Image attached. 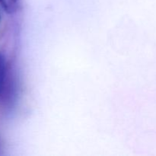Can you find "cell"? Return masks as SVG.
<instances>
[{
  "label": "cell",
  "mask_w": 156,
  "mask_h": 156,
  "mask_svg": "<svg viewBox=\"0 0 156 156\" xmlns=\"http://www.w3.org/2000/svg\"><path fill=\"white\" fill-rule=\"evenodd\" d=\"M0 4L8 14H13L17 12L19 6V0H0Z\"/></svg>",
  "instance_id": "6da1fadb"
},
{
  "label": "cell",
  "mask_w": 156,
  "mask_h": 156,
  "mask_svg": "<svg viewBox=\"0 0 156 156\" xmlns=\"http://www.w3.org/2000/svg\"><path fill=\"white\" fill-rule=\"evenodd\" d=\"M6 75V58L4 53H0V93L4 85Z\"/></svg>",
  "instance_id": "7a4b0ae2"
}]
</instances>
